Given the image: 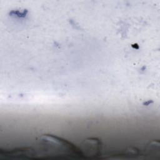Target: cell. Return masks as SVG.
<instances>
[{
    "instance_id": "1",
    "label": "cell",
    "mask_w": 160,
    "mask_h": 160,
    "mask_svg": "<svg viewBox=\"0 0 160 160\" xmlns=\"http://www.w3.org/2000/svg\"><path fill=\"white\" fill-rule=\"evenodd\" d=\"M101 141L97 138H88L81 143L80 151L82 155L88 157H96L99 154L101 150Z\"/></svg>"
}]
</instances>
